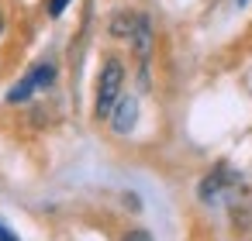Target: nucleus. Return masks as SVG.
<instances>
[{
    "label": "nucleus",
    "instance_id": "423d86ee",
    "mask_svg": "<svg viewBox=\"0 0 252 241\" xmlns=\"http://www.w3.org/2000/svg\"><path fill=\"white\" fill-rule=\"evenodd\" d=\"M73 0H49V18H63Z\"/></svg>",
    "mask_w": 252,
    "mask_h": 241
},
{
    "label": "nucleus",
    "instance_id": "f03ea898",
    "mask_svg": "<svg viewBox=\"0 0 252 241\" xmlns=\"http://www.w3.org/2000/svg\"><path fill=\"white\" fill-rule=\"evenodd\" d=\"M56 76H59V69H56V62H38V66H32L11 90H7V104H28L38 90H49L52 83H56Z\"/></svg>",
    "mask_w": 252,
    "mask_h": 241
},
{
    "label": "nucleus",
    "instance_id": "39448f33",
    "mask_svg": "<svg viewBox=\"0 0 252 241\" xmlns=\"http://www.w3.org/2000/svg\"><path fill=\"white\" fill-rule=\"evenodd\" d=\"M138 18H142V14L118 11V14L111 18V38H128V42H131V35H135V28H138Z\"/></svg>",
    "mask_w": 252,
    "mask_h": 241
},
{
    "label": "nucleus",
    "instance_id": "7ed1b4c3",
    "mask_svg": "<svg viewBox=\"0 0 252 241\" xmlns=\"http://www.w3.org/2000/svg\"><path fill=\"white\" fill-rule=\"evenodd\" d=\"M235 183H238V176L221 162L218 169H211V172L200 179V189H197V193H200V200H204V203H214V200H218L224 189H231Z\"/></svg>",
    "mask_w": 252,
    "mask_h": 241
},
{
    "label": "nucleus",
    "instance_id": "6e6552de",
    "mask_svg": "<svg viewBox=\"0 0 252 241\" xmlns=\"http://www.w3.org/2000/svg\"><path fill=\"white\" fill-rule=\"evenodd\" d=\"M0 241H18V238H14V231H11V227L0 224Z\"/></svg>",
    "mask_w": 252,
    "mask_h": 241
},
{
    "label": "nucleus",
    "instance_id": "f257e3e1",
    "mask_svg": "<svg viewBox=\"0 0 252 241\" xmlns=\"http://www.w3.org/2000/svg\"><path fill=\"white\" fill-rule=\"evenodd\" d=\"M121 90H125V62L118 55H107L100 62V76H97V90H94V117L97 121L111 117V110L121 100Z\"/></svg>",
    "mask_w": 252,
    "mask_h": 241
},
{
    "label": "nucleus",
    "instance_id": "20e7f679",
    "mask_svg": "<svg viewBox=\"0 0 252 241\" xmlns=\"http://www.w3.org/2000/svg\"><path fill=\"white\" fill-rule=\"evenodd\" d=\"M111 128H114V134H128L131 128H135V121H138V97H125L121 93V100H118V107L111 110Z\"/></svg>",
    "mask_w": 252,
    "mask_h": 241
},
{
    "label": "nucleus",
    "instance_id": "1a4fd4ad",
    "mask_svg": "<svg viewBox=\"0 0 252 241\" xmlns=\"http://www.w3.org/2000/svg\"><path fill=\"white\" fill-rule=\"evenodd\" d=\"M0 35H4V14H0Z\"/></svg>",
    "mask_w": 252,
    "mask_h": 241
},
{
    "label": "nucleus",
    "instance_id": "0eeeda50",
    "mask_svg": "<svg viewBox=\"0 0 252 241\" xmlns=\"http://www.w3.org/2000/svg\"><path fill=\"white\" fill-rule=\"evenodd\" d=\"M125 241H152V234H149V231H128Z\"/></svg>",
    "mask_w": 252,
    "mask_h": 241
},
{
    "label": "nucleus",
    "instance_id": "9d476101",
    "mask_svg": "<svg viewBox=\"0 0 252 241\" xmlns=\"http://www.w3.org/2000/svg\"><path fill=\"white\" fill-rule=\"evenodd\" d=\"M242 4H245V0H238V7H242Z\"/></svg>",
    "mask_w": 252,
    "mask_h": 241
}]
</instances>
